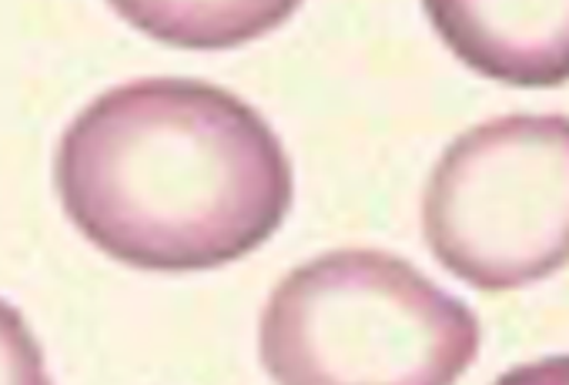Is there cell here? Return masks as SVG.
I'll return each mask as SVG.
<instances>
[{
    "mask_svg": "<svg viewBox=\"0 0 569 385\" xmlns=\"http://www.w3.org/2000/svg\"><path fill=\"white\" fill-rule=\"evenodd\" d=\"M61 205L104 255L141 272H208L261 248L292 211L296 175L238 95L144 78L94 98L54 161Z\"/></svg>",
    "mask_w": 569,
    "mask_h": 385,
    "instance_id": "1",
    "label": "cell"
},
{
    "mask_svg": "<svg viewBox=\"0 0 569 385\" xmlns=\"http://www.w3.org/2000/svg\"><path fill=\"white\" fill-rule=\"evenodd\" d=\"M258 352L281 385H449L479 355V318L406 258L339 248L278 282Z\"/></svg>",
    "mask_w": 569,
    "mask_h": 385,
    "instance_id": "2",
    "label": "cell"
},
{
    "mask_svg": "<svg viewBox=\"0 0 569 385\" xmlns=\"http://www.w3.org/2000/svg\"><path fill=\"white\" fill-rule=\"evenodd\" d=\"M422 231L456 278L512 292L569 265V118L509 115L456 138L439 158Z\"/></svg>",
    "mask_w": 569,
    "mask_h": 385,
    "instance_id": "3",
    "label": "cell"
},
{
    "mask_svg": "<svg viewBox=\"0 0 569 385\" xmlns=\"http://www.w3.org/2000/svg\"><path fill=\"white\" fill-rule=\"evenodd\" d=\"M446 48L512 88L569 81V0H422Z\"/></svg>",
    "mask_w": 569,
    "mask_h": 385,
    "instance_id": "4",
    "label": "cell"
},
{
    "mask_svg": "<svg viewBox=\"0 0 569 385\" xmlns=\"http://www.w3.org/2000/svg\"><path fill=\"white\" fill-rule=\"evenodd\" d=\"M141 34L184 51H228L289 21L302 0H111Z\"/></svg>",
    "mask_w": 569,
    "mask_h": 385,
    "instance_id": "5",
    "label": "cell"
},
{
    "mask_svg": "<svg viewBox=\"0 0 569 385\" xmlns=\"http://www.w3.org/2000/svg\"><path fill=\"white\" fill-rule=\"evenodd\" d=\"M44 352L24 315L0 298V385H44Z\"/></svg>",
    "mask_w": 569,
    "mask_h": 385,
    "instance_id": "6",
    "label": "cell"
}]
</instances>
